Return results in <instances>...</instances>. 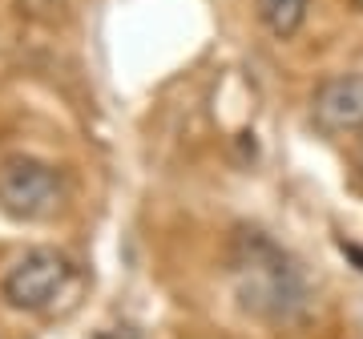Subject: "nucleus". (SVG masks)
Segmentation results:
<instances>
[{
	"label": "nucleus",
	"mask_w": 363,
	"mask_h": 339,
	"mask_svg": "<svg viewBox=\"0 0 363 339\" xmlns=\"http://www.w3.org/2000/svg\"><path fill=\"white\" fill-rule=\"evenodd\" d=\"M339 250H343V255H347V259L363 271V247H359V243H347V238H339Z\"/></svg>",
	"instance_id": "obj_7"
},
{
	"label": "nucleus",
	"mask_w": 363,
	"mask_h": 339,
	"mask_svg": "<svg viewBox=\"0 0 363 339\" xmlns=\"http://www.w3.org/2000/svg\"><path fill=\"white\" fill-rule=\"evenodd\" d=\"M93 339H142V335H138V327H105Z\"/></svg>",
	"instance_id": "obj_6"
},
{
	"label": "nucleus",
	"mask_w": 363,
	"mask_h": 339,
	"mask_svg": "<svg viewBox=\"0 0 363 339\" xmlns=\"http://www.w3.org/2000/svg\"><path fill=\"white\" fill-rule=\"evenodd\" d=\"M351 4H355V9H359V13H363V0H351Z\"/></svg>",
	"instance_id": "obj_9"
},
{
	"label": "nucleus",
	"mask_w": 363,
	"mask_h": 339,
	"mask_svg": "<svg viewBox=\"0 0 363 339\" xmlns=\"http://www.w3.org/2000/svg\"><path fill=\"white\" fill-rule=\"evenodd\" d=\"M255 13H259L262 28L274 40H291L298 37V28L307 25L311 0H255Z\"/></svg>",
	"instance_id": "obj_5"
},
{
	"label": "nucleus",
	"mask_w": 363,
	"mask_h": 339,
	"mask_svg": "<svg viewBox=\"0 0 363 339\" xmlns=\"http://www.w3.org/2000/svg\"><path fill=\"white\" fill-rule=\"evenodd\" d=\"M355 166H359V174H363V150H359V157H355Z\"/></svg>",
	"instance_id": "obj_8"
},
{
	"label": "nucleus",
	"mask_w": 363,
	"mask_h": 339,
	"mask_svg": "<svg viewBox=\"0 0 363 339\" xmlns=\"http://www.w3.org/2000/svg\"><path fill=\"white\" fill-rule=\"evenodd\" d=\"M69 279H73V262L61 250L37 247L9 267L0 291H4V299L13 303L16 311H45L69 287Z\"/></svg>",
	"instance_id": "obj_3"
},
{
	"label": "nucleus",
	"mask_w": 363,
	"mask_h": 339,
	"mask_svg": "<svg viewBox=\"0 0 363 339\" xmlns=\"http://www.w3.org/2000/svg\"><path fill=\"white\" fill-rule=\"evenodd\" d=\"M230 279L238 307L262 323H295L307 315L311 291L298 262L259 226H238L230 238Z\"/></svg>",
	"instance_id": "obj_1"
},
{
	"label": "nucleus",
	"mask_w": 363,
	"mask_h": 339,
	"mask_svg": "<svg viewBox=\"0 0 363 339\" xmlns=\"http://www.w3.org/2000/svg\"><path fill=\"white\" fill-rule=\"evenodd\" d=\"M61 198H65V186H61V174L49 162L13 157L0 170V210L13 214V218L21 222L49 218L52 210L61 206Z\"/></svg>",
	"instance_id": "obj_2"
},
{
	"label": "nucleus",
	"mask_w": 363,
	"mask_h": 339,
	"mask_svg": "<svg viewBox=\"0 0 363 339\" xmlns=\"http://www.w3.org/2000/svg\"><path fill=\"white\" fill-rule=\"evenodd\" d=\"M311 121L319 133L347 138L363 130V73L323 77L311 93Z\"/></svg>",
	"instance_id": "obj_4"
}]
</instances>
